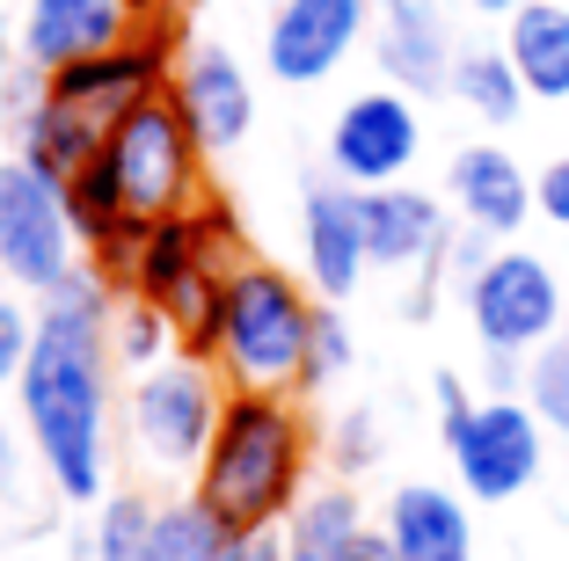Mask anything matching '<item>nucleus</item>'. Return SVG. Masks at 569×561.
Listing matches in <instances>:
<instances>
[{"label": "nucleus", "instance_id": "8", "mask_svg": "<svg viewBox=\"0 0 569 561\" xmlns=\"http://www.w3.org/2000/svg\"><path fill=\"white\" fill-rule=\"evenodd\" d=\"M562 299H569V284L555 278L548 256L511 248V241L460 284V307H468L475 343L482 350H519V358H533L540 343L562 335Z\"/></svg>", "mask_w": 569, "mask_h": 561}, {"label": "nucleus", "instance_id": "3", "mask_svg": "<svg viewBox=\"0 0 569 561\" xmlns=\"http://www.w3.org/2000/svg\"><path fill=\"white\" fill-rule=\"evenodd\" d=\"M321 299H307V284L292 270L241 256L227 278V307H219V350L212 364L227 372V387H263V394H300L307 343H315Z\"/></svg>", "mask_w": 569, "mask_h": 561}, {"label": "nucleus", "instance_id": "16", "mask_svg": "<svg viewBox=\"0 0 569 561\" xmlns=\"http://www.w3.org/2000/svg\"><path fill=\"white\" fill-rule=\"evenodd\" d=\"M446 204L468 219V227L497 233V241H511V233L540 212L533 204V176H526L503 147H489V139H475V147H460L446 161Z\"/></svg>", "mask_w": 569, "mask_h": 561}, {"label": "nucleus", "instance_id": "35", "mask_svg": "<svg viewBox=\"0 0 569 561\" xmlns=\"http://www.w3.org/2000/svg\"><path fill=\"white\" fill-rule=\"evenodd\" d=\"M460 8H475V16H511L519 0H460Z\"/></svg>", "mask_w": 569, "mask_h": 561}, {"label": "nucleus", "instance_id": "28", "mask_svg": "<svg viewBox=\"0 0 569 561\" xmlns=\"http://www.w3.org/2000/svg\"><path fill=\"white\" fill-rule=\"evenodd\" d=\"M30 343H37V307H22L16 292H0V394L22 380V364H30Z\"/></svg>", "mask_w": 569, "mask_h": 561}, {"label": "nucleus", "instance_id": "12", "mask_svg": "<svg viewBox=\"0 0 569 561\" xmlns=\"http://www.w3.org/2000/svg\"><path fill=\"white\" fill-rule=\"evenodd\" d=\"M300 256H307V284L315 299H343L366 284L372 256H366V212H358V190L343 176H321L300 190Z\"/></svg>", "mask_w": 569, "mask_h": 561}, {"label": "nucleus", "instance_id": "21", "mask_svg": "<svg viewBox=\"0 0 569 561\" xmlns=\"http://www.w3.org/2000/svg\"><path fill=\"white\" fill-rule=\"evenodd\" d=\"M446 96L460 102V110H468L475 124H489V132H503V124H519V110L533 102L503 44H460V59H452V81H446Z\"/></svg>", "mask_w": 569, "mask_h": 561}, {"label": "nucleus", "instance_id": "13", "mask_svg": "<svg viewBox=\"0 0 569 561\" xmlns=\"http://www.w3.org/2000/svg\"><path fill=\"white\" fill-rule=\"evenodd\" d=\"M358 212H366V256L372 270H431L452 241L446 198L417 190V182H380V190H358Z\"/></svg>", "mask_w": 569, "mask_h": 561}, {"label": "nucleus", "instance_id": "14", "mask_svg": "<svg viewBox=\"0 0 569 561\" xmlns=\"http://www.w3.org/2000/svg\"><path fill=\"white\" fill-rule=\"evenodd\" d=\"M139 22V0H30L22 8V59L30 73H59L73 59L124 44Z\"/></svg>", "mask_w": 569, "mask_h": 561}, {"label": "nucleus", "instance_id": "27", "mask_svg": "<svg viewBox=\"0 0 569 561\" xmlns=\"http://www.w3.org/2000/svg\"><path fill=\"white\" fill-rule=\"evenodd\" d=\"M351 358H358L351 321L336 314V299H321V314H315V343H307V372H300V394H315V387L343 380V372H351Z\"/></svg>", "mask_w": 569, "mask_h": 561}, {"label": "nucleus", "instance_id": "37", "mask_svg": "<svg viewBox=\"0 0 569 561\" xmlns=\"http://www.w3.org/2000/svg\"><path fill=\"white\" fill-rule=\"evenodd\" d=\"M562 335H569V299H562Z\"/></svg>", "mask_w": 569, "mask_h": 561}, {"label": "nucleus", "instance_id": "10", "mask_svg": "<svg viewBox=\"0 0 569 561\" xmlns=\"http://www.w3.org/2000/svg\"><path fill=\"white\" fill-rule=\"evenodd\" d=\"M380 0H278L263 30V67L284 88H315L329 81L343 59L372 37Z\"/></svg>", "mask_w": 569, "mask_h": 561}, {"label": "nucleus", "instance_id": "7", "mask_svg": "<svg viewBox=\"0 0 569 561\" xmlns=\"http://www.w3.org/2000/svg\"><path fill=\"white\" fill-rule=\"evenodd\" d=\"M81 263H88V248H81V227H73L67 182H51L22 153L0 161V278H16V292L44 299Z\"/></svg>", "mask_w": 569, "mask_h": 561}, {"label": "nucleus", "instance_id": "1", "mask_svg": "<svg viewBox=\"0 0 569 561\" xmlns=\"http://www.w3.org/2000/svg\"><path fill=\"white\" fill-rule=\"evenodd\" d=\"M110 314H118V284L96 263L59 278L37 299V343L16 380L22 438L67 503L110 495V364H118Z\"/></svg>", "mask_w": 569, "mask_h": 561}, {"label": "nucleus", "instance_id": "19", "mask_svg": "<svg viewBox=\"0 0 569 561\" xmlns=\"http://www.w3.org/2000/svg\"><path fill=\"white\" fill-rule=\"evenodd\" d=\"M503 51L533 102H569V8L562 0H519L503 16Z\"/></svg>", "mask_w": 569, "mask_h": 561}, {"label": "nucleus", "instance_id": "32", "mask_svg": "<svg viewBox=\"0 0 569 561\" xmlns=\"http://www.w3.org/2000/svg\"><path fill=\"white\" fill-rule=\"evenodd\" d=\"M431 401H438V423H446V415H460L475 401V387L460 380V372H438V380H431Z\"/></svg>", "mask_w": 569, "mask_h": 561}, {"label": "nucleus", "instance_id": "6", "mask_svg": "<svg viewBox=\"0 0 569 561\" xmlns=\"http://www.w3.org/2000/svg\"><path fill=\"white\" fill-rule=\"evenodd\" d=\"M438 430H446L452 481L468 489V503H511L548 467V423L533 415L526 394H475L468 409L446 415Z\"/></svg>", "mask_w": 569, "mask_h": 561}, {"label": "nucleus", "instance_id": "34", "mask_svg": "<svg viewBox=\"0 0 569 561\" xmlns=\"http://www.w3.org/2000/svg\"><path fill=\"white\" fill-rule=\"evenodd\" d=\"M234 561H284V532H249L234 547Z\"/></svg>", "mask_w": 569, "mask_h": 561}, {"label": "nucleus", "instance_id": "31", "mask_svg": "<svg viewBox=\"0 0 569 561\" xmlns=\"http://www.w3.org/2000/svg\"><path fill=\"white\" fill-rule=\"evenodd\" d=\"M16 124V37H8V16H0V132Z\"/></svg>", "mask_w": 569, "mask_h": 561}, {"label": "nucleus", "instance_id": "5", "mask_svg": "<svg viewBox=\"0 0 569 561\" xmlns=\"http://www.w3.org/2000/svg\"><path fill=\"white\" fill-rule=\"evenodd\" d=\"M227 394H234V387H227V372H219L212 358L176 350V358L132 372V394H124V438H132V452L153 467V474H198Z\"/></svg>", "mask_w": 569, "mask_h": 561}, {"label": "nucleus", "instance_id": "18", "mask_svg": "<svg viewBox=\"0 0 569 561\" xmlns=\"http://www.w3.org/2000/svg\"><path fill=\"white\" fill-rule=\"evenodd\" d=\"M284 561H395L380 525H366V503H358L343 481L336 489H307L300 511L284 518Z\"/></svg>", "mask_w": 569, "mask_h": 561}, {"label": "nucleus", "instance_id": "26", "mask_svg": "<svg viewBox=\"0 0 569 561\" xmlns=\"http://www.w3.org/2000/svg\"><path fill=\"white\" fill-rule=\"evenodd\" d=\"M321 452H329L336 481L372 474V467H380V415H372V409H343L329 423V438H321Z\"/></svg>", "mask_w": 569, "mask_h": 561}, {"label": "nucleus", "instance_id": "15", "mask_svg": "<svg viewBox=\"0 0 569 561\" xmlns=\"http://www.w3.org/2000/svg\"><path fill=\"white\" fill-rule=\"evenodd\" d=\"M372 59L409 96H446L460 44H452L438 0H380V16H372Z\"/></svg>", "mask_w": 569, "mask_h": 561}, {"label": "nucleus", "instance_id": "4", "mask_svg": "<svg viewBox=\"0 0 569 561\" xmlns=\"http://www.w3.org/2000/svg\"><path fill=\"white\" fill-rule=\"evenodd\" d=\"M88 176L110 190V204L124 219H168L204 198V147L190 132V117L176 110V96H153L110 124Z\"/></svg>", "mask_w": 569, "mask_h": 561}, {"label": "nucleus", "instance_id": "33", "mask_svg": "<svg viewBox=\"0 0 569 561\" xmlns=\"http://www.w3.org/2000/svg\"><path fill=\"white\" fill-rule=\"evenodd\" d=\"M22 445L30 438H16V423H0V495H16V481H22Z\"/></svg>", "mask_w": 569, "mask_h": 561}, {"label": "nucleus", "instance_id": "11", "mask_svg": "<svg viewBox=\"0 0 569 561\" xmlns=\"http://www.w3.org/2000/svg\"><path fill=\"white\" fill-rule=\"evenodd\" d=\"M168 96L176 110L190 117L204 153H234L241 139L256 132V88H249V67H241L227 44H183L176 73H168Z\"/></svg>", "mask_w": 569, "mask_h": 561}, {"label": "nucleus", "instance_id": "22", "mask_svg": "<svg viewBox=\"0 0 569 561\" xmlns=\"http://www.w3.org/2000/svg\"><path fill=\"white\" fill-rule=\"evenodd\" d=\"M241 532L219 511H204L198 495H176L153 511V561H234Z\"/></svg>", "mask_w": 569, "mask_h": 561}, {"label": "nucleus", "instance_id": "36", "mask_svg": "<svg viewBox=\"0 0 569 561\" xmlns=\"http://www.w3.org/2000/svg\"><path fill=\"white\" fill-rule=\"evenodd\" d=\"M67 561H96V540H88V532H73V547H67Z\"/></svg>", "mask_w": 569, "mask_h": 561}, {"label": "nucleus", "instance_id": "25", "mask_svg": "<svg viewBox=\"0 0 569 561\" xmlns=\"http://www.w3.org/2000/svg\"><path fill=\"white\" fill-rule=\"evenodd\" d=\"M526 401H533V415L548 430L569 438V335H555V343H540L526 358Z\"/></svg>", "mask_w": 569, "mask_h": 561}, {"label": "nucleus", "instance_id": "2", "mask_svg": "<svg viewBox=\"0 0 569 561\" xmlns=\"http://www.w3.org/2000/svg\"><path fill=\"white\" fill-rule=\"evenodd\" d=\"M307 467H315V430H307L300 401L263 394V387H234L198 474H190V495L249 540V532H278L300 511Z\"/></svg>", "mask_w": 569, "mask_h": 561}, {"label": "nucleus", "instance_id": "29", "mask_svg": "<svg viewBox=\"0 0 569 561\" xmlns=\"http://www.w3.org/2000/svg\"><path fill=\"white\" fill-rule=\"evenodd\" d=\"M533 204H540V219H548V227L569 233V153H562V161H548V168L533 176Z\"/></svg>", "mask_w": 569, "mask_h": 561}, {"label": "nucleus", "instance_id": "20", "mask_svg": "<svg viewBox=\"0 0 569 561\" xmlns=\"http://www.w3.org/2000/svg\"><path fill=\"white\" fill-rule=\"evenodd\" d=\"M16 153H22L30 168H44L51 182H73V176H81V168L102 153V139L88 132L73 110H59V102L37 88L30 102H16Z\"/></svg>", "mask_w": 569, "mask_h": 561}, {"label": "nucleus", "instance_id": "30", "mask_svg": "<svg viewBox=\"0 0 569 561\" xmlns=\"http://www.w3.org/2000/svg\"><path fill=\"white\" fill-rule=\"evenodd\" d=\"M482 387L489 394H526V358L519 350H482Z\"/></svg>", "mask_w": 569, "mask_h": 561}, {"label": "nucleus", "instance_id": "9", "mask_svg": "<svg viewBox=\"0 0 569 561\" xmlns=\"http://www.w3.org/2000/svg\"><path fill=\"white\" fill-rule=\"evenodd\" d=\"M423 153V117L409 88H366L336 110L329 124V176H343L351 190H380V182H402Z\"/></svg>", "mask_w": 569, "mask_h": 561}, {"label": "nucleus", "instance_id": "24", "mask_svg": "<svg viewBox=\"0 0 569 561\" xmlns=\"http://www.w3.org/2000/svg\"><path fill=\"white\" fill-rule=\"evenodd\" d=\"M110 358L124 364V372H147V364L176 358V329H168V314L153 307V299H118V314H110Z\"/></svg>", "mask_w": 569, "mask_h": 561}, {"label": "nucleus", "instance_id": "23", "mask_svg": "<svg viewBox=\"0 0 569 561\" xmlns=\"http://www.w3.org/2000/svg\"><path fill=\"white\" fill-rule=\"evenodd\" d=\"M153 495L139 489H118L96 503V525H88V540H96V561H153Z\"/></svg>", "mask_w": 569, "mask_h": 561}, {"label": "nucleus", "instance_id": "17", "mask_svg": "<svg viewBox=\"0 0 569 561\" xmlns=\"http://www.w3.org/2000/svg\"><path fill=\"white\" fill-rule=\"evenodd\" d=\"M380 532L395 561H475V511L468 489H438V481H402L387 495Z\"/></svg>", "mask_w": 569, "mask_h": 561}]
</instances>
